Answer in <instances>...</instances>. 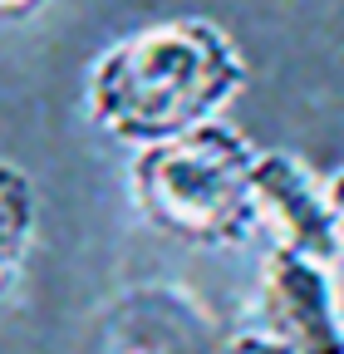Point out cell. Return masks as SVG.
<instances>
[{
	"label": "cell",
	"mask_w": 344,
	"mask_h": 354,
	"mask_svg": "<svg viewBox=\"0 0 344 354\" xmlns=\"http://www.w3.org/2000/svg\"><path fill=\"white\" fill-rule=\"evenodd\" d=\"M246 84L236 39L202 15L118 35L84 74V113L113 143L148 148L217 123Z\"/></svg>",
	"instance_id": "cell-1"
},
{
	"label": "cell",
	"mask_w": 344,
	"mask_h": 354,
	"mask_svg": "<svg viewBox=\"0 0 344 354\" xmlns=\"http://www.w3.org/2000/svg\"><path fill=\"white\" fill-rule=\"evenodd\" d=\"M256 153L241 128L227 118L178 133L167 143L133 148L128 158V197L153 232L197 246L236 251L261 232L251 172Z\"/></svg>",
	"instance_id": "cell-2"
},
{
	"label": "cell",
	"mask_w": 344,
	"mask_h": 354,
	"mask_svg": "<svg viewBox=\"0 0 344 354\" xmlns=\"http://www.w3.org/2000/svg\"><path fill=\"white\" fill-rule=\"evenodd\" d=\"M285 354H344V290L334 266L266 246L256 286V325Z\"/></svg>",
	"instance_id": "cell-3"
},
{
	"label": "cell",
	"mask_w": 344,
	"mask_h": 354,
	"mask_svg": "<svg viewBox=\"0 0 344 354\" xmlns=\"http://www.w3.org/2000/svg\"><path fill=\"white\" fill-rule=\"evenodd\" d=\"M251 192H256V216L271 232V246H285L295 256H310L325 266L344 261L325 177L310 162H300L295 153H280V148L256 153Z\"/></svg>",
	"instance_id": "cell-4"
},
{
	"label": "cell",
	"mask_w": 344,
	"mask_h": 354,
	"mask_svg": "<svg viewBox=\"0 0 344 354\" xmlns=\"http://www.w3.org/2000/svg\"><path fill=\"white\" fill-rule=\"evenodd\" d=\"M35 236H39V187L20 162L0 153V300L25 276Z\"/></svg>",
	"instance_id": "cell-5"
},
{
	"label": "cell",
	"mask_w": 344,
	"mask_h": 354,
	"mask_svg": "<svg viewBox=\"0 0 344 354\" xmlns=\"http://www.w3.org/2000/svg\"><path fill=\"white\" fill-rule=\"evenodd\" d=\"M217 354H285V349H280L276 339H266L261 330H236Z\"/></svg>",
	"instance_id": "cell-6"
},
{
	"label": "cell",
	"mask_w": 344,
	"mask_h": 354,
	"mask_svg": "<svg viewBox=\"0 0 344 354\" xmlns=\"http://www.w3.org/2000/svg\"><path fill=\"white\" fill-rule=\"evenodd\" d=\"M325 192H329V207H334V227H339V251H344V167H334L325 177Z\"/></svg>",
	"instance_id": "cell-7"
},
{
	"label": "cell",
	"mask_w": 344,
	"mask_h": 354,
	"mask_svg": "<svg viewBox=\"0 0 344 354\" xmlns=\"http://www.w3.org/2000/svg\"><path fill=\"white\" fill-rule=\"evenodd\" d=\"M50 0H0V25H10V20H30V15H39Z\"/></svg>",
	"instance_id": "cell-8"
}]
</instances>
